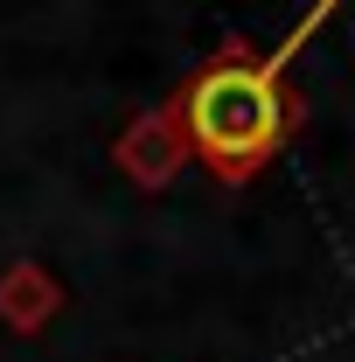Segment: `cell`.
<instances>
[{"label":"cell","instance_id":"obj_2","mask_svg":"<svg viewBox=\"0 0 355 362\" xmlns=\"http://www.w3.org/2000/svg\"><path fill=\"white\" fill-rule=\"evenodd\" d=\"M112 160H119V175L146 188V195H161V188H175V175L195 160V146H188V126H181V105L175 98H161V105H146L133 112L119 139H112Z\"/></svg>","mask_w":355,"mask_h":362},{"label":"cell","instance_id":"obj_3","mask_svg":"<svg viewBox=\"0 0 355 362\" xmlns=\"http://www.w3.org/2000/svg\"><path fill=\"white\" fill-rule=\"evenodd\" d=\"M70 307V293H63V279L35 258H14V265L0 272V327H14L21 341H35L42 327H56V314Z\"/></svg>","mask_w":355,"mask_h":362},{"label":"cell","instance_id":"obj_4","mask_svg":"<svg viewBox=\"0 0 355 362\" xmlns=\"http://www.w3.org/2000/svg\"><path fill=\"white\" fill-rule=\"evenodd\" d=\"M334 14H342L334 0H320L313 14H300V21H293V28H286V35H279V42H272L265 56H258V63H265V77H279V84H286V70H293V56H300V49H307L313 35H320V28L334 21Z\"/></svg>","mask_w":355,"mask_h":362},{"label":"cell","instance_id":"obj_1","mask_svg":"<svg viewBox=\"0 0 355 362\" xmlns=\"http://www.w3.org/2000/svg\"><path fill=\"white\" fill-rule=\"evenodd\" d=\"M175 105H181V126H188L195 160L223 188L258 181L286 153V139L307 126V98L293 84H279V77H265V63L237 42V35L216 49V63H202L175 90Z\"/></svg>","mask_w":355,"mask_h":362}]
</instances>
